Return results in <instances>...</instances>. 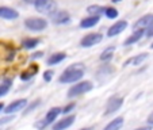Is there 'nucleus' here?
<instances>
[{
	"label": "nucleus",
	"mask_w": 153,
	"mask_h": 130,
	"mask_svg": "<svg viewBox=\"0 0 153 130\" xmlns=\"http://www.w3.org/2000/svg\"><path fill=\"white\" fill-rule=\"evenodd\" d=\"M123 126V118L122 117H118V118L110 121L108 123L104 126L103 130H121V127Z\"/></svg>",
	"instance_id": "obj_17"
},
{
	"label": "nucleus",
	"mask_w": 153,
	"mask_h": 130,
	"mask_svg": "<svg viewBox=\"0 0 153 130\" xmlns=\"http://www.w3.org/2000/svg\"><path fill=\"white\" fill-rule=\"evenodd\" d=\"M144 34H145V30H144V29L136 30V31H134L133 34L130 35L129 38H126V41L123 42V45H125V46H130V45H133V43L138 42V41L142 38V35H144Z\"/></svg>",
	"instance_id": "obj_16"
},
{
	"label": "nucleus",
	"mask_w": 153,
	"mask_h": 130,
	"mask_svg": "<svg viewBox=\"0 0 153 130\" xmlns=\"http://www.w3.org/2000/svg\"><path fill=\"white\" fill-rule=\"evenodd\" d=\"M37 72H38V65H35L34 64V65H31L29 69L23 71V72L20 73V79H22L23 81H27V80H30L33 76L37 75Z\"/></svg>",
	"instance_id": "obj_19"
},
{
	"label": "nucleus",
	"mask_w": 153,
	"mask_h": 130,
	"mask_svg": "<svg viewBox=\"0 0 153 130\" xmlns=\"http://www.w3.org/2000/svg\"><path fill=\"white\" fill-rule=\"evenodd\" d=\"M33 4H34L35 10L41 14H52L57 7L54 0H35Z\"/></svg>",
	"instance_id": "obj_4"
},
{
	"label": "nucleus",
	"mask_w": 153,
	"mask_h": 130,
	"mask_svg": "<svg viewBox=\"0 0 153 130\" xmlns=\"http://www.w3.org/2000/svg\"><path fill=\"white\" fill-rule=\"evenodd\" d=\"M99 22H100V16H98V15H91V16L84 18V19L81 20L80 27L81 29H91V27L96 26Z\"/></svg>",
	"instance_id": "obj_15"
},
{
	"label": "nucleus",
	"mask_w": 153,
	"mask_h": 130,
	"mask_svg": "<svg viewBox=\"0 0 153 130\" xmlns=\"http://www.w3.org/2000/svg\"><path fill=\"white\" fill-rule=\"evenodd\" d=\"M119 1H122V0H113V3H119Z\"/></svg>",
	"instance_id": "obj_35"
},
{
	"label": "nucleus",
	"mask_w": 153,
	"mask_h": 130,
	"mask_svg": "<svg viewBox=\"0 0 153 130\" xmlns=\"http://www.w3.org/2000/svg\"><path fill=\"white\" fill-rule=\"evenodd\" d=\"M81 130H91V129H81Z\"/></svg>",
	"instance_id": "obj_36"
},
{
	"label": "nucleus",
	"mask_w": 153,
	"mask_h": 130,
	"mask_svg": "<svg viewBox=\"0 0 153 130\" xmlns=\"http://www.w3.org/2000/svg\"><path fill=\"white\" fill-rule=\"evenodd\" d=\"M102 39H103V35L100 33H90V34L84 35L81 38L80 45L83 48H91V46H95L96 43H99Z\"/></svg>",
	"instance_id": "obj_6"
},
{
	"label": "nucleus",
	"mask_w": 153,
	"mask_h": 130,
	"mask_svg": "<svg viewBox=\"0 0 153 130\" xmlns=\"http://www.w3.org/2000/svg\"><path fill=\"white\" fill-rule=\"evenodd\" d=\"M136 130H152V127H150V126H146V127H138V129H136Z\"/></svg>",
	"instance_id": "obj_32"
},
{
	"label": "nucleus",
	"mask_w": 153,
	"mask_h": 130,
	"mask_svg": "<svg viewBox=\"0 0 153 130\" xmlns=\"http://www.w3.org/2000/svg\"><path fill=\"white\" fill-rule=\"evenodd\" d=\"M50 19L54 25H67L71 22V15L67 11H54L50 14Z\"/></svg>",
	"instance_id": "obj_8"
},
{
	"label": "nucleus",
	"mask_w": 153,
	"mask_h": 130,
	"mask_svg": "<svg viewBox=\"0 0 153 130\" xmlns=\"http://www.w3.org/2000/svg\"><path fill=\"white\" fill-rule=\"evenodd\" d=\"M148 58V54L146 53H141V54H137V56H133V57L127 58L126 61L123 62V67H129V65H133V67H138L144 62L145 60Z\"/></svg>",
	"instance_id": "obj_14"
},
{
	"label": "nucleus",
	"mask_w": 153,
	"mask_h": 130,
	"mask_svg": "<svg viewBox=\"0 0 153 130\" xmlns=\"http://www.w3.org/2000/svg\"><path fill=\"white\" fill-rule=\"evenodd\" d=\"M53 71H45V73H43V80L46 81V83H49V81H52L53 79Z\"/></svg>",
	"instance_id": "obj_26"
},
{
	"label": "nucleus",
	"mask_w": 153,
	"mask_h": 130,
	"mask_svg": "<svg viewBox=\"0 0 153 130\" xmlns=\"http://www.w3.org/2000/svg\"><path fill=\"white\" fill-rule=\"evenodd\" d=\"M104 15H106L108 19H115V18L118 16V10L114 8V7H106Z\"/></svg>",
	"instance_id": "obj_23"
},
{
	"label": "nucleus",
	"mask_w": 153,
	"mask_h": 130,
	"mask_svg": "<svg viewBox=\"0 0 153 130\" xmlns=\"http://www.w3.org/2000/svg\"><path fill=\"white\" fill-rule=\"evenodd\" d=\"M73 122H75V115H68L64 119L57 121L53 125V130H67L69 126H72Z\"/></svg>",
	"instance_id": "obj_10"
},
{
	"label": "nucleus",
	"mask_w": 153,
	"mask_h": 130,
	"mask_svg": "<svg viewBox=\"0 0 153 130\" xmlns=\"http://www.w3.org/2000/svg\"><path fill=\"white\" fill-rule=\"evenodd\" d=\"M42 56H43L42 52H37V53H34V54L31 56V60H37V58H41Z\"/></svg>",
	"instance_id": "obj_30"
},
{
	"label": "nucleus",
	"mask_w": 153,
	"mask_h": 130,
	"mask_svg": "<svg viewBox=\"0 0 153 130\" xmlns=\"http://www.w3.org/2000/svg\"><path fill=\"white\" fill-rule=\"evenodd\" d=\"M87 11H88V14H91V15H98V16H100L102 14H104L106 7L98 6V4H92V6H90L87 8Z\"/></svg>",
	"instance_id": "obj_21"
},
{
	"label": "nucleus",
	"mask_w": 153,
	"mask_h": 130,
	"mask_svg": "<svg viewBox=\"0 0 153 130\" xmlns=\"http://www.w3.org/2000/svg\"><path fill=\"white\" fill-rule=\"evenodd\" d=\"M67 58V54L65 53H54V54H52L49 58H48V65H50V67H53V65H57V64L62 62L64 60Z\"/></svg>",
	"instance_id": "obj_18"
},
{
	"label": "nucleus",
	"mask_w": 153,
	"mask_h": 130,
	"mask_svg": "<svg viewBox=\"0 0 153 130\" xmlns=\"http://www.w3.org/2000/svg\"><path fill=\"white\" fill-rule=\"evenodd\" d=\"M114 50H115V48L114 46H110V48H107V49H104L103 52H102L100 54V61H108L113 58V54H114Z\"/></svg>",
	"instance_id": "obj_22"
},
{
	"label": "nucleus",
	"mask_w": 153,
	"mask_h": 130,
	"mask_svg": "<svg viewBox=\"0 0 153 130\" xmlns=\"http://www.w3.org/2000/svg\"><path fill=\"white\" fill-rule=\"evenodd\" d=\"M153 23V14H146L144 16H141L136 23H134V30H138V29H148L150 25Z\"/></svg>",
	"instance_id": "obj_12"
},
{
	"label": "nucleus",
	"mask_w": 153,
	"mask_h": 130,
	"mask_svg": "<svg viewBox=\"0 0 153 130\" xmlns=\"http://www.w3.org/2000/svg\"><path fill=\"white\" fill-rule=\"evenodd\" d=\"M4 107H6V106H4V103H3V102H0V111H3Z\"/></svg>",
	"instance_id": "obj_33"
},
{
	"label": "nucleus",
	"mask_w": 153,
	"mask_h": 130,
	"mask_svg": "<svg viewBox=\"0 0 153 130\" xmlns=\"http://www.w3.org/2000/svg\"><path fill=\"white\" fill-rule=\"evenodd\" d=\"M39 103H41V100H39V99H38V100H35V102H33V103L30 104L29 107H27V110L25 111V114H29L30 111H34L35 108H37V107L39 106Z\"/></svg>",
	"instance_id": "obj_24"
},
{
	"label": "nucleus",
	"mask_w": 153,
	"mask_h": 130,
	"mask_svg": "<svg viewBox=\"0 0 153 130\" xmlns=\"http://www.w3.org/2000/svg\"><path fill=\"white\" fill-rule=\"evenodd\" d=\"M26 1H27V3H34L35 0H26Z\"/></svg>",
	"instance_id": "obj_34"
},
{
	"label": "nucleus",
	"mask_w": 153,
	"mask_h": 130,
	"mask_svg": "<svg viewBox=\"0 0 153 130\" xmlns=\"http://www.w3.org/2000/svg\"><path fill=\"white\" fill-rule=\"evenodd\" d=\"M8 92V85H0V98Z\"/></svg>",
	"instance_id": "obj_28"
},
{
	"label": "nucleus",
	"mask_w": 153,
	"mask_h": 130,
	"mask_svg": "<svg viewBox=\"0 0 153 130\" xmlns=\"http://www.w3.org/2000/svg\"><path fill=\"white\" fill-rule=\"evenodd\" d=\"M60 114H61L60 107H53V108H50V110L46 113V115H45V118H43L42 121L35 123V127L39 129V130H42L43 127H46V126H49V125H52L53 122H56V119L58 118Z\"/></svg>",
	"instance_id": "obj_3"
},
{
	"label": "nucleus",
	"mask_w": 153,
	"mask_h": 130,
	"mask_svg": "<svg viewBox=\"0 0 153 130\" xmlns=\"http://www.w3.org/2000/svg\"><path fill=\"white\" fill-rule=\"evenodd\" d=\"M75 107H76V104H75V103H69V104H67V106L64 107L62 110H61V113L67 115V114H68V113H71V111H72L73 108H75Z\"/></svg>",
	"instance_id": "obj_25"
},
{
	"label": "nucleus",
	"mask_w": 153,
	"mask_h": 130,
	"mask_svg": "<svg viewBox=\"0 0 153 130\" xmlns=\"http://www.w3.org/2000/svg\"><path fill=\"white\" fill-rule=\"evenodd\" d=\"M84 76V65L83 64H73L68 67L60 76V83L69 84V83H77Z\"/></svg>",
	"instance_id": "obj_1"
},
{
	"label": "nucleus",
	"mask_w": 153,
	"mask_h": 130,
	"mask_svg": "<svg viewBox=\"0 0 153 130\" xmlns=\"http://www.w3.org/2000/svg\"><path fill=\"white\" fill-rule=\"evenodd\" d=\"M145 34H146V37H153V23L148 29H145Z\"/></svg>",
	"instance_id": "obj_29"
},
{
	"label": "nucleus",
	"mask_w": 153,
	"mask_h": 130,
	"mask_svg": "<svg viewBox=\"0 0 153 130\" xmlns=\"http://www.w3.org/2000/svg\"><path fill=\"white\" fill-rule=\"evenodd\" d=\"M41 42L39 38H26V39H23V42H22V46L25 48V49H34L35 46H38Z\"/></svg>",
	"instance_id": "obj_20"
},
{
	"label": "nucleus",
	"mask_w": 153,
	"mask_h": 130,
	"mask_svg": "<svg viewBox=\"0 0 153 130\" xmlns=\"http://www.w3.org/2000/svg\"><path fill=\"white\" fill-rule=\"evenodd\" d=\"M25 26L31 31H42L48 27V22L43 18H27L25 20Z\"/></svg>",
	"instance_id": "obj_5"
},
{
	"label": "nucleus",
	"mask_w": 153,
	"mask_h": 130,
	"mask_svg": "<svg viewBox=\"0 0 153 130\" xmlns=\"http://www.w3.org/2000/svg\"><path fill=\"white\" fill-rule=\"evenodd\" d=\"M148 123H149L150 126H152V125H153V113L150 114L149 117H148Z\"/></svg>",
	"instance_id": "obj_31"
},
{
	"label": "nucleus",
	"mask_w": 153,
	"mask_h": 130,
	"mask_svg": "<svg viewBox=\"0 0 153 130\" xmlns=\"http://www.w3.org/2000/svg\"><path fill=\"white\" fill-rule=\"evenodd\" d=\"M123 104V98H119V96H113V98L108 99L107 102V106H106V111L104 114L108 115V114H114L119 110Z\"/></svg>",
	"instance_id": "obj_7"
},
{
	"label": "nucleus",
	"mask_w": 153,
	"mask_h": 130,
	"mask_svg": "<svg viewBox=\"0 0 153 130\" xmlns=\"http://www.w3.org/2000/svg\"><path fill=\"white\" fill-rule=\"evenodd\" d=\"M14 119V115H8V117H4V118L0 119V125H4V123H8Z\"/></svg>",
	"instance_id": "obj_27"
},
{
	"label": "nucleus",
	"mask_w": 153,
	"mask_h": 130,
	"mask_svg": "<svg viewBox=\"0 0 153 130\" xmlns=\"http://www.w3.org/2000/svg\"><path fill=\"white\" fill-rule=\"evenodd\" d=\"M0 18H3V19H8V20L18 19V18H19V12H18L16 10L11 8V7L1 6L0 7Z\"/></svg>",
	"instance_id": "obj_11"
},
{
	"label": "nucleus",
	"mask_w": 153,
	"mask_h": 130,
	"mask_svg": "<svg viewBox=\"0 0 153 130\" xmlns=\"http://www.w3.org/2000/svg\"><path fill=\"white\" fill-rule=\"evenodd\" d=\"M150 48H152V49H153V43H152V45H150Z\"/></svg>",
	"instance_id": "obj_37"
},
{
	"label": "nucleus",
	"mask_w": 153,
	"mask_h": 130,
	"mask_svg": "<svg viewBox=\"0 0 153 130\" xmlns=\"http://www.w3.org/2000/svg\"><path fill=\"white\" fill-rule=\"evenodd\" d=\"M26 106H27L26 99H18V100H14L12 103H10L7 107H4V111H6V114L11 115V114H15L18 111L26 108Z\"/></svg>",
	"instance_id": "obj_9"
},
{
	"label": "nucleus",
	"mask_w": 153,
	"mask_h": 130,
	"mask_svg": "<svg viewBox=\"0 0 153 130\" xmlns=\"http://www.w3.org/2000/svg\"><path fill=\"white\" fill-rule=\"evenodd\" d=\"M126 27H127V22H126V20H119V22H115V23H114L113 26L108 29L107 35H108V37H115V35H118L119 33L123 31Z\"/></svg>",
	"instance_id": "obj_13"
},
{
	"label": "nucleus",
	"mask_w": 153,
	"mask_h": 130,
	"mask_svg": "<svg viewBox=\"0 0 153 130\" xmlns=\"http://www.w3.org/2000/svg\"><path fill=\"white\" fill-rule=\"evenodd\" d=\"M92 88H94V85L91 81H79V83H76L75 85L71 87L69 90H68V98H71V99L77 98V96L87 94L88 91L92 90Z\"/></svg>",
	"instance_id": "obj_2"
}]
</instances>
